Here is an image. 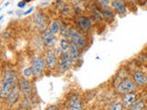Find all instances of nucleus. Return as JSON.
Masks as SVG:
<instances>
[{
	"label": "nucleus",
	"instance_id": "1",
	"mask_svg": "<svg viewBox=\"0 0 147 110\" xmlns=\"http://www.w3.org/2000/svg\"><path fill=\"white\" fill-rule=\"evenodd\" d=\"M17 82V74L14 71L7 70L4 72L1 81V87H0V96H1V98H7L11 91L16 87Z\"/></svg>",
	"mask_w": 147,
	"mask_h": 110
},
{
	"label": "nucleus",
	"instance_id": "2",
	"mask_svg": "<svg viewBox=\"0 0 147 110\" xmlns=\"http://www.w3.org/2000/svg\"><path fill=\"white\" fill-rule=\"evenodd\" d=\"M46 65H47L46 64V60H44L42 57H34L30 64V69L32 71V73H33V76L39 77L43 72Z\"/></svg>",
	"mask_w": 147,
	"mask_h": 110
},
{
	"label": "nucleus",
	"instance_id": "3",
	"mask_svg": "<svg viewBox=\"0 0 147 110\" xmlns=\"http://www.w3.org/2000/svg\"><path fill=\"white\" fill-rule=\"evenodd\" d=\"M136 84L134 81H131V79H123L117 87V93L118 94H127L131 93V92L136 91Z\"/></svg>",
	"mask_w": 147,
	"mask_h": 110
},
{
	"label": "nucleus",
	"instance_id": "4",
	"mask_svg": "<svg viewBox=\"0 0 147 110\" xmlns=\"http://www.w3.org/2000/svg\"><path fill=\"white\" fill-rule=\"evenodd\" d=\"M73 64L72 59L70 56V52H62L59 58V62H58V69L60 72H64L68 71L70 69L71 65Z\"/></svg>",
	"mask_w": 147,
	"mask_h": 110
},
{
	"label": "nucleus",
	"instance_id": "5",
	"mask_svg": "<svg viewBox=\"0 0 147 110\" xmlns=\"http://www.w3.org/2000/svg\"><path fill=\"white\" fill-rule=\"evenodd\" d=\"M69 40H71V41L75 42L80 50L84 49L85 46H86V40L85 37L83 36L79 31H77L75 29H71L70 30V36H69Z\"/></svg>",
	"mask_w": 147,
	"mask_h": 110
},
{
	"label": "nucleus",
	"instance_id": "6",
	"mask_svg": "<svg viewBox=\"0 0 147 110\" xmlns=\"http://www.w3.org/2000/svg\"><path fill=\"white\" fill-rule=\"evenodd\" d=\"M18 88H20V92L24 95L26 97H31L33 95V89H32V85L29 80L25 79V78H20L18 81Z\"/></svg>",
	"mask_w": 147,
	"mask_h": 110
},
{
	"label": "nucleus",
	"instance_id": "7",
	"mask_svg": "<svg viewBox=\"0 0 147 110\" xmlns=\"http://www.w3.org/2000/svg\"><path fill=\"white\" fill-rule=\"evenodd\" d=\"M46 64H47V67L50 70H53V69L56 67L58 64L57 62V57H56V52H54V50L50 49L47 50L46 52Z\"/></svg>",
	"mask_w": 147,
	"mask_h": 110
},
{
	"label": "nucleus",
	"instance_id": "8",
	"mask_svg": "<svg viewBox=\"0 0 147 110\" xmlns=\"http://www.w3.org/2000/svg\"><path fill=\"white\" fill-rule=\"evenodd\" d=\"M34 23L36 27L38 28L39 30H46V17L45 16L43 15V14H41L40 12H37L34 14Z\"/></svg>",
	"mask_w": 147,
	"mask_h": 110
},
{
	"label": "nucleus",
	"instance_id": "9",
	"mask_svg": "<svg viewBox=\"0 0 147 110\" xmlns=\"http://www.w3.org/2000/svg\"><path fill=\"white\" fill-rule=\"evenodd\" d=\"M80 49L78 48V46L73 42V41H70V48H69V52H70V56L72 59V62L73 64L76 63L80 59Z\"/></svg>",
	"mask_w": 147,
	"mask_h": 110
},
{
	"label": "nucleus",
	"instance_id": "10",
	"mask_svg": "<svg viewBox=\"0 0 147 110\" xmlns=\"http://www.w3.org/2000/svg\"><path fill=\"white\" fill-rule=\"evenodd\" d=\"M132 79L137 85H140V86L147 85V75L141 71H137L133 73Z\"/></svg>",
	"mask_w": 147,
	"mask_h": 110
},
{
	"label": "nucleus",
	"instance_id": "11",
	"mask_svg": "<svg viewBox=\"0 0 147 110\" xmlns=\"http://www.w3.org/2000/svg\"><path fill=\"white\" fill-rule=\"evenodd\" d=\"M68 107L69 109L74 110H80L83 108L82 104L80 102V97L76 95H72L70 98L68 99Z\"/></svg>",
	"mask_w": 147,
	"mask_h": 110
},
{
	"label": "nucleus",
	"instance_id": "12",
	"mask_svg": "<svg viewBox=\"0 0 147 110\" xmlns=\"http://www.w3.org/2000/svg\"><path fill=\"white\" fill-rule=\"evenodd\" d=\"M42 40L46 46H52L54 42V33L51 29H46L43 30Z\"/></svg>",
	"mask_w": 147,
	"mask_h": 110
},
{
	"label": "nucleus",
	"instance_id": "13",
	"mask_svg": "<svg viewBox=\"0 0 147 110\" xmlns=\"http://www.w3.org/2000/svg\"><path fill=\"white\" fill-rule=\"evenodd\" d=\"M111 5H112V7L119 14H121V15H123V14H125L127 12L126 5L122 0H112Z\"/></svg>",
	"mask_w": 147,
	"mask_h": 110
},
{
	"label": "nucleus",
	"instance_id": "14",
	"mask_svg": "<svg viewBox=\"0 0 147 110\" xmlns=\"http://www.w3.org/2000/svg\"><path fill=\"white\" fill-rule=\"evenodd\" d=\"M98 10L105 20L110 21L113 18V12L109 6H100Z\"/></svg>",
	"mask_w": 147,
	"mask_h": 110
},
{
	"label": "nucleus",
	"instance_id": "15",
	"mask_svg": "<svg viewBox=\"0 0 147 110\" xmlns=\"http://www.w3.org/2000/svg\"><path fill=\"white\" fill-rule=\"evenodd\" d=\"M77 23L80 29L84 31H88L91 29V21L86 17H79L77 19Z\"/></svg>",
	"mask_w": 147,
	"mask_h": 110
},
{
	"label": "nucleus",
	"instance_id": "16",
	"mask_svg": "<svg viewBox=\"0 0 147 110\" xmlns=\"http://www.w3.org/2000/svg\"><path fill=\"white\" fill-rule=\"evenodd\" d=\"M20 88L17 87V86L11 91V93L9 94V95L7 96L8 105H13L14 104H16L18 102V100L20 99Z\"/></svg>",
	"mask_w": 147,
	"mask_h": 110
},
{
	"label": "nucleus",
	"instance_id": "17",
	"mask_svg": "<svg viewBox=\"0 0 147 110\" xmlns=\"http://www.w3.org/2000/svg\"><path fill=\"white\" fill-rule=\"evenodd\" d=\"M121 101L123 105H127V107H130V105H131L136 101V95L134 94V92L124 94L121 97Z\"/></svg>",
	"mask_w": 147,
	"mask_h": 110
},
{
	"label": "nucleus",
	"instance_id": "18",
	"mask_svg": "<svg viewBox=\"0 0 147 110\" xmlns=\"http://www.w3.org/2000/svg\"><path fill=\"white\" fill-rule=\"evenodd\" d=\"M60 47H61L62 52H69V48H70V42H69L68 39H63L60 42Z\"/></svg>",
	"mask_w": 147,
	"mask_h": 110
},
{
	"label": "nucleus",
	"instance_id": "19",
	"mask_svg": "<svg viewBox=\"0 0 147 110\" xmlns=\"http://www.w3.org/2000/svg\"><path fill=\"white\" fill-rule=\"evenodd\" d=\"M61 27L62 26H60V23L57 22V21H53L52 24H51V27H50V29L52 30V31L53 32L54 34H57L60 32V30H61Z\"/></svg>",
	"mask_w": 147,
	"mask_h": 110
},
{
	"label": "nucleus",
	"instance_id": "20",
	"mask_svg": "<svg viewBox=\"0 0 147 110\" xmlns=\"http://www.w3.org/2000/svg\"><path fill=\"white\" fill-rule=\"evenodd\" d=\"M144 103L142 101H139V102H134L131 105H130V108L133 110H142L144 108Z\"/></svg>",
	"mask_w": 147,
	"mask_h": 110
},
{
	"label": "nucleus",
	"instance_id": "21",
	"mask_svg": "<svg viewBox=\"0 0 147 110\" xmlns=\"http://www.w3.org/2000/svg\"><path fill=\"white\" fill-rule=\"evenodd\" d=\"M93 17H94V20L96 22H99L102 20V16H101V14L99 12V10H94L93 12Z\"/></svg>",
	"mask_w": 147,
	"mask_h": 110
},
{
	"label": "nucleus",
	"instance_id": "22",
	"mask_svg": "<svg viewBox=\"0 0 147 110\" xmlns=\"http://www.w3.org/2000/svg\"><path fill=\"white\" fill-rule=\"evenodd\" d=\"M109 108L111 110H121L123 108V105L121 103H115V104L110 105Z\"/></svg>",
	"mask_w": 147,
	"mask_h": 110
},
{
	"label": "nucleus",
	"instance_id": "23",
	"mask_svg": "<svg viewBox=\"0 0 147 110\" xmlns=\"http://www.w3.org/2000/svg\"><path fill=\"white\" fill-rule=\"evenodd\" d=\"M23 73H24L25 77H31L33 76V73H32V71L30 68H26L24 72H23Z\"/></svg>",
	"mask_w": 147,
	"mask_h": 110
},
{
	"label": "nucleus",
	"instance_id": "24",
	"mask_svg": "<svg viewBox=\"0 0 147 110\" xmlns=\"http://www.w3.org/2000/svg\"><path fill=\"white\" fill-rule=\"evenodd\" d=\"M100 6H109L110 4V0H98Z\"/></svg>",
	"mask_w": 147,
	"mask_h": 110
},
{
	"label": "nucleus",
	"instance_id": "25",
	"mask_svg": "<svg viewBox=\"0 0 147 110\" xmlns=\"http://www.w3.org/2000/svg\"><path fill=\"white\" fill-rule=\"evenodd\" d=\"M25 6H26V1H20V3L18 4V7H20V8L25 7Z\"/></svg>",
	"mask_w": 147,
	"mask_h": 110
},
{
	"label": "nucleus",
	"instance_id": "26",
	"mask_svg": "<svg viewBox=\"0 0 147 110\" xmlns=\"http://www.w3.org/2000/svg\"><path fill=\"white\" fill-rule=\"evenodd\" d=\"M32 10H33V7H30V8L29 9V10H28L27 12H25V13H24V15H28V14H30Z\"/></svg>",
	"mask_w": 147,
	"mask_h": 110
},
{
	"label": "nucleus",
	"instance_id": "27",
	"mask_svg": "<svg viewBox=\"0 0 147 110\" xmlns=\"http://www.w3.org/2000/svg\"><path fill=\"white\" fill-rule=\"evenodd\" d=\"M47 109H48V110H52V109H57V108H56V107H54V105H52V107H48Z\"/></svg>",
	"mask_w": 147,
	"mask_h": 110
},
{
	"label": "nucleus",
	"instance_id": "28",
	"mask_svg": "<svg viewBox=\"0 0 147 110\" xmlns=\"http://www.w3.org/2000/svg\"><path fill=\"white\" fill-rule=\"evenodd\" d=\"M129 2H131V3H135L136 2V0H128Z\"/></svg>",
	"mask_w": 147,
	"mask_h": 110
},
{
	"label": "nucleus",
	"instance_id": "29",
	"mask_svg": "<svg viewBox=\"0 0 147 110\" xmlns=\"http://www.w3.org/2000/svg\"><path fill=\"white\" fill-rule=\"evenodd\" d=\"M146 59H147V55H146Z\"/></svg>",
	"mask_w": 147,
	"mask_h": 110
},
{
	"label": "nucleus",
	"instance_id": "30",
	"mask_svg": "<svg viewBox=\"0 0 147 110\" xmlns=\"http://www.w3.org/2000/svg\"><path fill=\"white\" fill-rule=\"evenodd\" d=\"M144 1H145V0H144Z\"/></svg>",
	"mask_w": 147,
	"mask_h": 110
}]
</instances>
